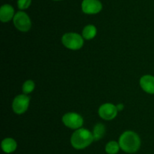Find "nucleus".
Instances as JSON below:
<instances>
[{
    "label": "nucleus",
    "instance_id": "f257e3e1",
    "mask_svg": "<svg viewBox=\"0 0 154 154\" xmlns=\"http://www.w3.org/2000/svg\"><path fill=\"white\" fill-rule=\"evenodd\" d=\"M120 149L127 153L136 152L141 146V139L138 134L132 131H124L119 138Z\"/></svg>",
    "mask_w": 154,
    "mask_h": 154
},
{
    "label": "nucleus",
    "instance_id": "f03ea898",
    "mask_svg": "<svg viewBox=\"0 0 154 154\" xmlns=\"http://www.w3.org/2000/svg\"><path fill=\"white\" fill-rule=\"evenodd\" d=\"M71 144L75 149H83L94 141L93 133L86 128H78L71 137Z\"/></svg>",
    "mask_w": 154,
    "mask_h": 154
},
{
    "label": "nucleus",
    "instance_id": "7ed1b4c3",
    "mask_svg": "<svg viewBox=\"0 0 154 154\" xmlns=\"http://www.w3.org/2000/svg\"><path fill=\"white\" fill-rule=\"evenodd\" d=\"M62 42L65 47L71 50H78L84 45V38L75 33H67L62 37Z\"/></svg>",
    "mask_w": 154,
    "mask_h": 154
},
{
    "label": "nucleus",
    "instance_id": "20e7f679",
    "mask_svg": "<svg viewBox=\"0 0 154 154\" xmlns=\"http://www.w3.org/2000/svg\"><path fill=\"white\" fill-rule=\"evenodd\" d=\"M13 21L15 27L21 32H27L31 28L32 23L29 17L22 11H20L15 14Z\"/></svg>",
    "mask_w": 154,
    "mask_h": 154
},
{
    "label": "nucleus",
    "instance_id": "39448f33",
    "mask_svg": "<svg viewBox=\"0 0 154 154\" xmlns=\"http://www.w3.org/2000/svg\"><path fill=\"white\" fill-rule=\"evenodd\" d=\"M63 122L66 127L72 129H78L84 124L83 117L76 113H68L63 116Z\"/></svg>",
    "mask_w": 154,
    "mask_h": 154
},
{
    "label": "nucleus",
    "instance_id": "423d86ee",
    "mask_svg": "<svg viewBox=\"0 0 154 154\" xmlns=\"http://www.w3.org/2000/svg\"><path fill=\"white\" fill-rule=\"evenodd\" d=\"M29 105V98L23 94L15 97L12 103V109L15 113L20 115L26 111Z\"/></svg>",
    "mask_w": 154,
    "mask_h": 154
},
{
    "label": "nucleus",
    "instance_id": "0eeeda50",
    "mask_svg": "<svg viewBox=\"0 0 154 154\" xmlns=\"http://www.w3.org/2000/svg\"><path fill=\"white\" fill-rule=\"evenodd\" d=\"M81 8L87 14H96L102 9V4L99 0H83Z\"/></svg>",
    "mask_w": 154,
    "mask_h": 154
},
{
    "label": "nucleus",
    "instance_id": "6e6552de",
    "mask_svg": "<svg viewBox=\"0 0 154 154\" xmlns=\"http://www.w3.org/2000/svg\"><path fill=\"white\" fill-rule=\"evenodd\" d=\"M117 111L118 110L115 105L110 103H106L99 107V115L105 120H112L117 116Z\"/></svg>",
    "mask_w": 154,
    "mask_h": 154
},
{
    "label": "nucleus",
    "instance_id": "1a4fd4ad",
    "mask_svg": "<svg viewBox=\"0 0 154 154\" xmlns=\"http://www.w3.org/2000/svg\"><path fill=\"white\" fill-rule=\"evenodd\" d=\"M141 88L148 94H154V76L151 75H143L140 79Z\"/></svg>",
    "mask_w": 154,
    "mask_h": 154
},
{
    "label": "nucleus",
    "instance_id": "9d476101",
    "mask_svg": "<svg viewBox=\"0 0 154 154\" xmlns=\"http://www.w3.org/2000/svg\"><path fill=\"white\" fill-rule=\"evenodd\" d=\"M14 9L11 5L5 4L0 8V20L2 22H8L14 19Z\"/></svg>",
    "mask_w": 154,
    "mask_h": 154
},
{
    "label": "nucleus",
    "instance_id": "9b49d317",
    "mask_svg": "<svg viewBox=\"0 0 154 154\" xmlns=\"http://www.w3.org/2000/svg\"><path fill=\"white\" fill-rule=\"evenodd\" d=\"M1 146L2 150L6 153H11L16 150L17 143L14 139L11 137H6L2 141Z\"/></svg>",
    "mask_w": 154,
    "mask_h": 154
},
{
    "label": "nucleus",
    "instance_id": "f8f14e48",
    "mask_svg": "<svg viewBox=\"0 0 154 154\" xmlns=\"http://www.w3.org/2000/svg\"><path fill=\"white\" fill-rule=\"evenodd\" d=\"M97 33V30L94 25H87L84 28L82 31V36L84 39L87 40H90L93 39Z\"/></svg>",
    "mask_w": 154,
    "mask_h": 154
},
{
    "label": "nucleus",
    "instance_id": "ddd939ff",
    "mask_svg": "<svg viewBox=\"0 0 154 154\" xmlns=\"http://www.w3.org/2000/svg\"><path fill=\"white\" fill-rule=\"evenodd\" d=\"M105 127L102 123H98L94 126L93 131V135L94 140L98 141L103 138L105 134Z\"/></svg>",
    "mask_w": 154,
    "mask_h": 154
},
{
    "label": "nucleus",
    "instance_id": "4468645a",
    "mask_svg": "<svg viewBox=\"0 0 154 154\" xmlns=\"http://www.w3.org/2000/svg\"><path fill=\"white\" fill-rule=\"evenodd\" d=\"M120 149L119 142L111 140L105 146V152L108 154H117Z\"/></svg>",
    "mask_w": 154,
    "mask_h": 154
},
{
    "label": "nucleus",
    "instance_id": "2eb2a0df",
    "mask_svg": "<svg viewBox=\"0 0 154 154\" xmlns=\"http://www.w3.org/2000/svg\"><path fill=\"white\" fill-rule=\"evenodd\" d=\"M35 88V82L32 80H27L25 82L23 83L22 87L23 92L25 95L27 94L31 93L32 91H33Z\"/></svg>",
    "mask_w": 154,
    "mask_h": 154
},
{
    "label": "nucleus",
    "instance_id": "dca6fc26",
    "mask_svg": "<svg viewBox=\"0 0 154 154\" xmlns=\"http://www.w3.org/2000/svg\"><path fill=\"white\" fill-rule=\"evenodd\" d=\"M32 0H17V7L20 10H25L31 5Z\"/></svg>",
    "mask_w": 154,
    "mask_h": 154
},
{
    "label": "nucleus",
    "instance_id": "f3484780",
    "mask_svg": "<svg viewBox=\"0 0 154 154\" xmlns=\"http://www.w3.org/2000/svg\"><path fill=\"white\" fill-rule=\"evenodd\" d=\"M116 107H117V110H118V111H121V110H123V108H124V105H123V104H117Z\"/></svg>",
    "mask_w": 154,
    "mask_h": 154
},
{
    "label": "nucleus",
    "instance_id": "a211bd4d",
    "mask_svg": "<svg viewBox=\"0 0 154 154\" xmlns=\"http://www.w3.org/2000/svg\"><path fill=\"white\" fill-rule=\"evenodd\" d=\"M53 1H63V0H53Z\"/></svg>",
    "mask_w": 154,
    "mask_h": 154
}]
</instances>
